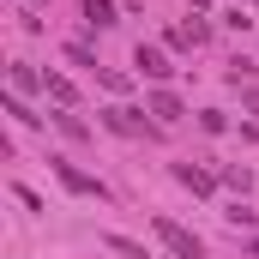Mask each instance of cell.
I'll return each mask as SVG.
<instances>
[{"label": "cell", "mask_w": 259, "mask_h": 259, "mask_svg": "<svg viewBox=\"0 0 259 259\" xmlns=\"http://www.w3.org/2000/svg\"><path fill=\"white\" fill-rule=\"evenodd\" d=\"M223 217H229V223H235V229H253V223H259V211H247V205H241V199H235V205H229V211H223Z\"/></svg>", "instance_id": "obj_15"}, {"label": "cell", "mask_w": 259, "mask_h": 259, "mask_svg": "<svg viewBox=\"0 0 259 259\" xmlns=\"http://www.w3.org/2000/svg\"><path fill=\"white\" fill-rule=\"evenodd\" d=\"M97 84H103V91H115V97H127V91H133V72H115V66H103V72H97Z\"/></svg>", "instance_id": "obj_12"}, {"label": "cell", "mask_w": 259, "mask_h": 259, "mask_svg": "<svg viewBox=\"0 0 259 259\" xmlns=\"http://www.w3.org/2000/svg\"><path fill=\"white\" fill-rule=\"evenodd\" d=\"M109 247H115V253H121V259H151V253H145V247H139V241H127V235H109Z\"/></svg>", "instance_id": "obj_16"}, {"label": "cell", "mask_w": 259, "mask_h": 259, "mask_svg": "<svg viewBox=\"0 0 259 259\" xmlns=\"http://www.w3.org/2000/svg\"><path fill=\"white\" fill-rule=\"evenodd\" d=\"M6 115H12L18 127H42V115H30V109H24V97H12V91H6Z\"/></svg>", "instance_id": "obj_13"}, {"label": "cell", "mask_w": 259, "mask_h": 259, "mask_svg": "<svg viewBox=\"0 0 259 259\" xmlns=\"http://www.w3.org/2000/svg\"><path fill=\"white\" fill-rule=\"evenodd\" d=\"M151 229H157V241H163L175 259H205V241H199L193 229H181L175 217H151Z\"/></svg>", "instance_id": "obj_3"}, {"label": "cell", "mask_w": 259, "mask_h": 259, "mask_svg": "<svg viewBox=\"0 0 259 259\" xmlns=\"http://www.w3.org/2000/svg\"><path fill=\"white\" fill-rule=\"evenodd\" d=\"M151 109H127V103H109L103 109V127L109 133H121V139H157L163 133V121H145Z\"/></svg>", "instance_id": "obj_2"}, {"label": "cell", "mask_w": 259, "mask_h": 259, "mask_svg": "<svg viewBox=\"0 0 259 259\" xmlns=\"http://www.w3.org/2000/svg\"><path fill=\"white\" fill-rule=\"evenodd\" d=\"M61 55H66V61H72V66H84V72H103V66H97V55H91L84 42H66Z\"/></svg>", "instance_id": "obj_14"}, {"label": "cell", "mask_w": 259, "mask_h": 259, "mask_svg": "<svg viewBox=\"0 0 259 259\" xmlns=\"http://www.w3.org/2000/svg\"><path fill=\"white\" fill-rule=\"evenodd\" d=\"M6 91L12 97H30V91H42V72L30 61H12V72H6Z\"/></svg>", "instance_id": "obj_5"}, {"label": "cell", "mask_w": 259, "mask_h": 259, "mask_svg": "<svg viewBox=\"0 0 259 259\" xmlns=\"http://www.w3.org/2000/svg\"><path fill=\"white\" fill-rule=\"evenodd\" d=\"M55 127H61L66 139H72V145H84V139H91V127H84V121H78L72 109H55Z\"/></svg>", "instance_id": "obj_11"}, {"label": "cell", "mask_w": 259, "mask_h": 259, "mask_svg": "<svg viewBox=\"0 0 259 259\" xmlns=\"http://www.w3.org/2000/svg\"><path fill=\"white\" fill-rule=\"evenodd\" d=\"M169 175H175L187 193H211V187H217V181H211V169H199V163H175Z\"/></svg>", "instance_id": "obj_8"}, {"label": "cell", "mask_w": 259, "mask_h": 259, "mask_svg": "<svg viewBox=\"0 0 259 259\" xmlns=\"http://www.w3.org/2000/svg\"><path fill=\"white\" fill-rule=\"evenodd\" d=\"M223 181H229V187H235V193H247V181H253V175H247V169H241V163H229V169H223Z\"/></svg>", "instance_id": "obj_18"}, {"label": "cell", "mask_w": 259, "mask_h": 259, "mask_svg": "<svg viewBox=\"0 0 259 259\" xmlns=\"http://www.w3.org/2000/svg\"><path fill=\"white\" fill-rule=\"evenodd\" d=\"M205 36H211V24H205V18H187V24L169 30V49H199Z\"/></svg>", "instance_id": "obj_7"}, {"label": "cell", "mask_w": 259, "mask_h": 259, "mask_svg": "<svg viewBox=\"0 0 259 259\" xmlns=\"http://www.w3.org/2000/svg\"><path fill=\"white\" fill-rule=\"evenodd\" d=\"M151 259H157V253H151Z\"/></svg>", "instance_id": "obj_23"}, {"label": "cell", "mask_w": 259, "mask_h": 259, "mask_svg": "<svg viewBox=\"0 0 259 259\" xmlns=\"http://www.w3.org/2000/svg\"><path fill=\"white\" fill-rule=\"evenodd\" d=\"M133 72H139V78H151V84H157V78H169V72H175V66H169V55H163V49H157V42H139V49H133Z\"/></svg>", "instance_id": "obj_4"}, {"label": "cell", "mask_w": 259, "mask_h": 259, "mask_svg": "<svg viewBox=\"0 0 259 259\" xmlns=\"http://www.w3.org/2000/svg\"><path fill=\"white\" fill-rule=\"evenodd\" d=\"M145 109H151V115H157V121H163V127H169V121H181V115H187V109H181V97H175V91H151V97H145Z\"/></svg>", "instance_id": "obj_6"}, {"label": "cell", "mask_w": 259, "mask_h": 259, "mask_svg": "<svg viewBox=\"0 0 259 259\" xmlns=\"http://www.w3.org/2000/svg\"><path fill=\"white\" fill-rule=\"evenodd\" d=\"M49 169H55V181H61L66 193H78V199H97V205H109V181H97V175H84L78 163H66V157H49Z\"/></svg>", "instance_id": "obj_1"}, {"label": "cell", "mask_w": 259, "mask_h": 259, "mask_svg": "<svg viewBox=\"0 0 259 259\" xmlns=\"http://www.w3.org/2000/svg\"><path fill=\"white\" fill-rule=\"evenodd\" d=\"M78 12H84L91 30H109L115 24V0H78Z\"/></svg>", "instance_id": "obj_10"}, {"label": "cell", "mask_w": 259, "mask_h": 259, "mask_svg": "<svg viewBox=\"0 0 259 259\" xmlns=\"http://www.w3.org/2000/svg\"><path fill=\"white\" fill-rule=\"evenodd\" d=\"M247 253H253V259H259V235H253V241H247Z\"/></svg>", "instance_id": "obj_22"}, {"label": "cell", "mask_w": 259, "mask_h": 259, "mask_svg": "<svg viewBox=\"0 0 259 259\" xmlns=\"http://www.w3.org/2000/svg\"><path fill=\"white\" fill-rule=\"evenodd\" d=\"M241 109H247V115H259V91H241Z\"/></svg>", "instance_id": "obj_20"}, {"label": "cell", "mask_w": 259, "mask_h": 259, "mask_svg": "<svg viewBox=\"0 0 259 259\" xmlns=\"http://www.w3.org/2000/svg\"><path fill=\"white\" fill-rule=\"evenodd\" d=\"M187 6H193V12H205V6H211V0H187Z\"/></svg>", "instance_id": "obj_21"}, {"label": "cell", "mask_w": 259, "mask_h": 259, "mask_svg": "<svg viewBox=\"0 0 259 259\" xmlns=\"http://www.w3.org/2000/svg\"><path fill=\"white\" fill-rule=\"evenodd\" d=\"M12 199H18V205H24V211H49V205H42V199L30 193V187H24V181H12Z\"/></svg>", "instance_id": "obj_17"}, {"label": "cell", "mask_w": 259, "mask_h": 259, "mask_svg": "<svg viewBox=\"0 0 259 259\" xmlns=\"http://www.w3.org/2000/svg\"><path fill=\"white\" fill-rule=\"evenodd\" d=\"M42 91H49V97H55V103H61V109H72V103H78V84H72V78H66V72H55V66H49V72H42Z\"/></svg>", "instance_id": "obj_9"}, {"label": "cell", "mask_w": 259, "mask_h": 259, "mask_svg": "<svg viewBox=\"0 0 259 259\" xmlns=\"http://www.w3.org/2000/svg\"><path fill=\"white\" fill-rule=\"evenodd\" d=\"M199 127H205V133H223L229 121H223V109H205V115H199Z\"/></svg>", "instance_id": "obj_19"}]
</instances>
